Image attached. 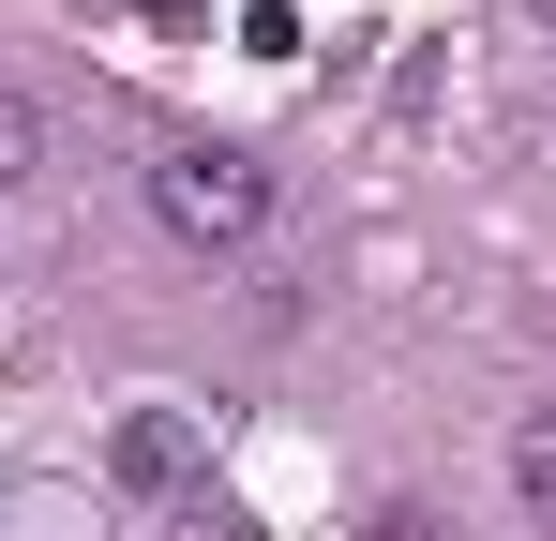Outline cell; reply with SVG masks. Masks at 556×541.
<instances>
[{"mask_svg":"<svg viewBox=\"0 0 556 541\" xmlns=\"http://www.w3.org/2000/svg\"><path fill=\"white\" fill-rule=\"evenodd\" d=\"M511 496H527V527L556 541V406L527 422V437H511Z\"/></svg>","mask_w":556,"mask_h":541,"instance_id":"277c9868","label":"cell"},{"mask_svg":"<svg viewBox=\"0 0 556 541\" xmlns=\"http://www.w3.org/2000/svg\"><path fill=\"white\" fill-rule=\"evenodd\" d=\"M527 15H542V30H556V0H527Z\"/></svg>","mask_w":556,"mask_h":541,"instance_id":"52a82bcc","label":"cell"},{"mask_svg":"<svg viewBox=\"0 0 556 541\" xmlns=\"http://www.w3.org/2000/svg\"><path fill=\"white\" fill-rule=\"evenodd\" d=\"M166 541H256V512H226V496H211V481H195L181 512H166Z\"/></svg>","mask_w":556,"mask_h":541,"instance_id":"5b68a950","label":"cell"},{"mask_svg":"<svg viewBox=\"0 0 556 541\" xmlns=\"http://www.w3.org/2000/svg\"><path fill=\"white\" fill-rule=\"evenodd\" d=\"M0 541H105V527H91L76 481H15V496H0Z\"/></svg>","mask_w":556,"mask_h":541,"instance_id":"3957f363","label":"cell"},{"mask_svg":"<svg viewBox=\"0 0 556 541\" xmlns=\"http://www.w3.org/2000/svg\"><path fill=\"white\" fill-rule=\"evenodd\" d=\"M46 166V121H30V105H15V90H0V196H15V180Z\"/></svg>","mask_w":556,"mask_h":541,"instance_id":"8992f818","label":"cell"},{"mask_svg":"<svg viewBox=\"0 0 556 541\" xmlns=\"http://www.w3.org/2000/svg\"><path fill=\"white\" fill-rule=\"evenodd\" d=\"M105 481H121V496H166V512H181L195 481H211V422H195V406H136V422L105 437Z\"/></svg>","mask_w":556,"mask_h":541,"instance_id":"7a4b0ae2","label":"cell"},{"mask_svg":"<svg viewBox=\"0 0 556 541\" xmlns=\"http://www.w3.org/2000/svg\"><path fill=\"white\" fill-rule=\"evenodd\" d=\"M151 211L181 226L195 256H226V241H256V226H271V166H256V151H226V136H181V151H151Z\"/></svg>","mask_w":556,"mask_h":541,"instance_id":"6da1fadb","label":"cell"}]
</instances>
